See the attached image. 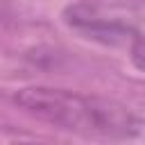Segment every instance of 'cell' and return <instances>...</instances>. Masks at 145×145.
Instances as JSON below:
<instances>
[{
	"label": "cell",
	"mask_w": 145,
	"mask_h": 145,
	"mask_svg": "<svg viewBox=\"0 0 145 145\" xmlns=\"http://www.w3.org/2000/svg\"><path fill=\"white\" fill-rule=\"evenodd\" d=\"M14 102L32 118L82 136L125 140L140 134V118L125 104L54 86H25Z\"/></svg>",
	"instance_id": "1"
},
{
	"label": "cell",
	"mask_w": 145,
	"mask_h": 145,
	"mask_svg": "<svg viewBox=\"0 0 145 145\" xmlns=\"http://www.w3.org/2000/svg\"><path fill=\"white\" fill-rule=\"evenodd\" d=\"M66 23L84 34H88L91 39H104V41H113L120 34L129 32V27H125L118 20L106 18L104 14H100V9L95 5L88 2H79V5H70L66 9Z\"/></svg>",
	"instance_id": "2"
},
{
	"label": "cell",
	"mask_w": 145,
	"mask_h": 145,
	"mask_svg": "<svg viewBox=\"0 0 145 145\" xmlns=\"http://www.w3.org/2000/svg\"><path fill=\"white\" fill-rule=\"evenodd\" d=\"M129 59L136 66V70H140L145 75V34H138L131 39V48H129Z\"/></svg>",
	"instance_id": "3"
}]
</instances>
